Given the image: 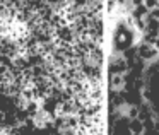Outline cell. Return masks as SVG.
<instances>
[{"label": "cell", "mask_w": 159, "mask_h": 135, "mask_svg": "<svg viewBox=\"0 0 159 135\" xmlns=\"http://www.w3.org/2000/svg\"><path fill=\"white\" fill-rule=\"evenodd\" d=\"M125 86V75L121 74H113L111 75V91H121Z\"/></svg>", "instance_id": "277c9868"}, {"label": "cell", "mask_w": 159, "mask_h": 135, "mask_svg": "<svg viewBox=\"0 0 159 135\" xmlns=\"http://www.w3.org/2000/svg\"><path fill=\"white\" fill-rule=\"evenodd\" d=\"M127 70H128V63L123 56L118 55V56H113V58H111V72L113 74H121V75H125Z\"/></svg>", "instance_id": "7a4b0ae2"}, {"label": "cell", "mask_w": 159, "mask_h": 135, "mask_svg": "<svg viewBox=\"0 0 159 135\" xmlns=\"http://www.w3.org/2000/svg\"><path fill=\"white\" fill-rule=\"evenodd\" d=\"M144 5L149 9V11H152L154 7H157V5H159V0H144Z\"/></svg>", "instance_id": "5b68a950"}, {"label": "cell", "mask_w": 159, "mask_h": 135, "mask_svg": "<svg viewBox=\"0 0 159 135\" xmlns=\"http://www.w3.org/2000/svg\"><path fill=\"white\" fill-rule=\"evenodd\" d=\"M154 46H156V50H157V52H159V36H157V39H156V41H154Z\"/></svg>", "instance_id": "52a82bcc"}, {"label": "cell", "mask_w": 159, "mask_h": 135, "mask_svg": "<svg viewBox=\"0 0 159 135\" xmlns=\"http://www.w3.org/2000/svg\"><path fill=\"white\" fill-rule=\"evenodd\" d=\"M139 56H140L142 60H145V62H151V60H154L156 56H159V52L156 50L154 45H151V43H140L139 45Z\"/></svg>", "instance_id": "6da1fadb"}, {"label": "cell", "mask_w": 159, "mask_h": 135, "mask_svg": "<svg viewBox=\"0 0 159 135\" xmlns=\"http://www.w3.org/2000/svg\"><path fill=\"white\" fill-rule=\"evenodd\" d=\"M128 130H130V133H144L145 132V121H142L140 118L128 120Z\"/></svg>", "instance_id": "3957f363"}, {"label": "cell", "mask_w": 159, "mask_h": 135, "mask_svg": "<svg viewBox=\"0 0 159 135\" xmlns=\"http://www.w3.org/2000/svg\"><path fill=\"white\" fill-rule=\"evenodd\" d=\"M132 135H144V133H132Z\"/></svg>", "instance_id": "ba28073f"}, {"label": "cell", "mask_w": 159, "mask_h": 135, "mask_svg": "<svg viewBox=\"0 0 159 135\" xmlns=\"http://www.w3.org/2000/svg\"><path fill=\"white\" fill-rule=\"evenodd\" d=\"M149 16L154 17V19H159V5H157V7H154L152 11H149Z\"/></svg>", "instance_id": "8992f818"}]
</instances>
